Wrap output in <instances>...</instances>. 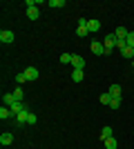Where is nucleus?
<instances>
[{
	"label": "nucleus",
	"mask_w": 134,
	"mask_h": 149,
	"mask_svg": "<svg viewBox=\"0 0 134 149\" xmlns=\"http://www.w3.org/2000/svg\"><path fill=\"white\" fill-rule=\"evenodd\" d=\"M98 100H101L103 105H107V107H109V100H112V96H109V93L105 91V93H101V96H98Z\"/></svg>",
	"instance_id": "nucleus-19"
},
{
	"label": "nucleus",
	"mask_w": 134,
	"mask_h": 149,
	"mask_svg": "<svg viewBox=\"0 0 134 149\" xmlns=\"http://www.w3.org/2000/svg\"><path fill=\"white\" fill-rule=\"evenodd\" d=\"M60 62H63V65L72 62V54H63V56H60Z\"/></svg>",
	"instance_id": "nucleus-27"
},
{
	"label": "nucleus",
	"mask_w": 134,
	"mask_h": 149,
	"mask_svg": "<svg viewBox=\"0 0 134 149\" xmlns=\"http://www.w3.org/2000/svg\"><path fill=\"white\" fill-rule=\"evenodd\" d=\"M11 143H13V134H11V131L0 134V145H2V147H7V145H11Z\"/></svg>",
	"instance_id": "nucleus-4"
},
{
	"label": "nucleus",
	"mask_w": 134,
	"mask_h": 149,
	"mask_svg": "<svg viewBox=\"0 0 134 149\" xmlns=\"http://www.w3.org/2000/svg\"><path fill=\"white\" fill-rule=\"evenodd\" d=\"M87 33H89L87 25H78V27H76V36H81V38H83V36H87Z\"/></svg>",
	"instance_id": "nucleus-16"
},
{
	"label": "nucleus",
	"mask_w": 134,
	"mask_h": 149,
	"mask_svg": "<svg viewBox=\"0 0 134 149\" xmlns=\"http://www.w3.org/2000/svg\"><path fill=\"white\" fill-rule=\"evenodd\" d=\"M92 54H94V56H103V54H107V51H105L103 42H92Z\"/></svg>",
	"instance_id": "nucleus-5"
},
{
	"label": "nucleus",
	"mask_w": 134,
	"mask_h": 149,
	"mask_svg": "<svg viewBox=\"0 0 134 149\" xmlns=\"http://www.w3.org/2000/svg\"><path fill=\"white\" fill-rule=\"evenodd\" d=\"M36 120H38L36 113H29V116H27V125H36Z\"/></svg>",
	"instance_id": "nucleus-25"
},
{
	"label": "nucleus",
	"mask_w": 134,
	"mask_h": 149,
	"mask_svg": "<svg viewBox=\"0 0 134 149\" xmlns=\"http://www.w3.org/2000/svg\"><path fill=\"white\" fill-rule=\"evenodd\" d=\"M114 33H116V38H119V40H123V42H125V40H128V33H130V31L125 29V27H116Z\"/></svg>",
	"instance_id": "nucleus-7"
},
{
	"label": "nucleus",
	"mask_w": 134,
	"mask_h": 149,
	"mask_svg": "<svg viewBox=\"0 0 134 149\" xmlns=\"http://www.w3.org/2000/svg\"><path fill=\"white\" fill-rule=\"evenodd\" d=\"M121 56H123V58H130V60H134V49L125 47V49H121Z\"/></svg>",
	"instance_id": "nucleus-17"
},
{
	"label": "nucleus",
	"mask_w": 134,
	"mask_h": 149,
	"mask_svg": "<svg viewBox=\"0 0 134 149\" xmlns=\"http://www.w3.org/2000/svg\"><path fill=\"white\" fill-rule=\"evenodd\" d=\"M103 143H105V147H107V149H116V138L114 136H112V138H105Z\"/></svg>",
	"instance_id": "nucleus-18"
},
{
	"label": "nucleus",
	"mask_w": 134,
	"mask_h": 149,
	"mask_svg": "<svg viewBox=\"0 0 134 149\" xmlns=\"http://www.w3.org/2000/svg\"><path fill=\"white\" fill-rule=\"evenodd\" d=\"M49 7H56V9H60V7H65V0H49Z\"/></svg>",
	"instance_id": "nucleus-23"
},
{
	"label": "nucleus",
	"mask_w": 134,
	"mask_h": 149,
	"mask_svg": "<svg viewBox=\"0 0 134 149\" xmlns=\"http://www.w3.org/2000/svg\"><path fill=\"white\" fill-rule=\"evenodd\" d=\"M116 42H119L116 33H107V36L103 38V47H105V51H107V54H112V49L116 47Z\"/></svg>",
	"instance_id": "nucleus-1"
},
{
	"label": "nucleus",
	"mask_w": 134,
	"mask_h": 149,
	"mask_svg": "<svg viewBox=\"0 0 134 149\" xmlns=\"http://www.w3.org/2000/svg\"><path fill=\"white\" fill-rule=\"evenodd\" d=\"M11 116H13V113H11V109H9L7 105H2V107H0V118H2V120L11 118Z\"/></svg>",
	"instance_id": "nucleus-11"
},
{
	"label": "nucleus",
	"mask_w": 134,
	"mask_h": 149,
	"mask_svg": "<svg viewBox=\"0 0 134 149\" xmlns=\"http://www.w3.org/2000/svg\"><path fill=\"white\" fill-rule=\"evenodd\" d=\"M13 31H9V29H2L0 31V42H5V45H11L13 42Z\"/></svg>",
	"instance_id": "nucleus-2"
},
{
	"label": "nucleus",
	"mask_w": 134,
	"mask_h": 149,
	"mask_svg": "<svg viewBox=\"0 0 134 149\" xmlns=\"http://www.w3.org/2000/svg\"><path fill=\"white\" fill-rule=\"evenodd\" d=\"M101 138L103 140H105V138H112V127H109V125H105V127L101 129Z\"/></svg>",
	"instance_id": "nucleus-15"
},
{
	"label": "nucleus",
	"mask_w": 134,
	"mask_h": 149,
	"mask_svg": "<svg viewBox=\"0 0 134 149\" xmlns=\"http://www.w3.org/2000/svg\"><path fill=\"white\" fill-rule=\"evenodd\" d=\"M25 76H27V80H36V78H38V69H36V67H27Z\"/></svg>",
	"instance_id": "nucleus-8"
},
{
	"label": "nucleus",
	"mask_w": 134,
	"mask_h": 149,
	"mask_svg": "<svg viewBox=\"0 0 134 149\" xmlns=\"http://www.w3.org/2000/svg\"><path fill=\"white\" fill-rule=\"evenodd\" d=\"M121 107V98H112L109 100V109H119Z\"/></svg>",
	"instance_id": "nucleus-22"
},
{
	"label": "nucleus",
	"mask_w": 134,
	"mask_h": 149,
	"mask_svg": "<svg viewBox=\"0 0 134 149\" xmlns=\"http://www.w3.org/2000/svg\"><path fill=\"white\" fill-rule=\"evenodd\" d=\"M27 116H29V111H27V109H25V111H20V113H16V123H18V125L27 123Z\"/></svg>",
	"instance_id": "nucleus-14"
},
{
	"label": "nucleus",
	"mask_w": 134,
	"mask_h": 149,
	"mask_svg": "<svg viewBox=\"0 0 134 149\" xmlns=\"http://www.w3.org/2000/svg\"><path fill=\"white\" fill-rule=\"evenodd\" d=\"M109 96H112V98H121V93H123V89H121V85H112V87H109Z\"/></svg>",
	"instance_id": "nucleus-9"
},
{
	"label": "nucleus",
	"mask_w": 134,
	"mask_h": 149,
	"mask_svg": "<svg viewBox=\"0 0 134 149\" xmlns=\"http://www.w3.org/2000/svg\"><path fill=\"white\" fill-rule=\"evenodd\" d=\"M125 42H128L130 49H134V31H130V33H128V40H125Z\"/></svg>",
	"instance_id": "nucleus-24"
},
{
	"label": "nucleus",
	"mask_w": 134,
	"mask_h": 149,
	"mask_svg": "<svg viewBox=\"0 0 134 149\" xmlns=\"http://www.w3.org/2000/svg\"><path fill=\"white\" fill-rule=\"evenodd\" d=\"M38 16H40V9H38V7H27V18H29V20H36Z\"/></svg>",
	"instance_id": "nucleus-6"
},
{
	"label": "nucleus",
	"mask_w": 134,
	"mask_h": 149,
	"mask_svg": "<svg viewBox=\"0 0 134 149\" xmlns=\"http://www.w3.org/2000/svg\"><path fill=\"white\" fill-rule=\"evenodd\" d=\"M16 82H18V85H22V82H27V76H25V71L16 76Z\"/></svg>",
	"instance_id": "nucleus-26"
},
{
	"label": "nucleus",
	"mask_w": 134,
	"mask_h": 149,
	"mask_svg": "<svg viewBox=\"0 0 134 149\" xmlns=\"http://www.w3.org/2000/svg\"><path fill=\"white\" fill-rule=\"evenodd\" d=\"M87 29H89V33H96L101 29V22L98 20H87Z\"/></svg>",
	"instance_id": "nucleus-10"
},
{
	"label": "nucleus",
	"mask_w": 134,
	"mask_h": 149,
	"mask_svg": "<svg viewBox=\"0 0 134 149\" xmlns=\"http://www.w3.org/2000/svg\"><path fill=\"white\" fill-rule=\"evenodd\" d=\"M9 109H11V113H20V111H25V105L22 102H13V105H9Z\"/></svg>",
	"instance_id": "nucleus-13"
},
{
	"label": "nucleus",
	"mask_w": 134,
	"mask_h": 149,
	"mask_svg": "<svg viewBox=\"0 0 134 149\" xmlns=\"http://www.w3.org/2000/svg\"><path fill=\"white\" fill-rule=\"evenodd\" d=\"M83 78H85V76H83V69H74V71H72V80H74V82H81Z\"/></svg>",
	"instance_id": "nucleus-12"
},
{
	"label": "nucleus",
	"mask_w": 134,
	"mask_h": 149,
	"mask_svg": "<svg viewBox=\"0 0 134 149\" xmlns=\"http://www.w3.org/2000/svg\"><path fill=\"white\" fill-rule=\"evenodd\" d=\"M2 100H5V105H7V107L16 102V100H13V93H5V96H2Z\"/></svg>",
	"instance_id": "nucleus-21"
},
{
	"label": "nucleus",
	"mask_w": 134,
	"mask_h": 149,
	"mask_svg": "<svg viewBox=\"0 0 134 149\" xmlns=\"http://www.w3.org/2000/svg\"><path fill=\"white\" fill-rule=\"evenodd\" d=\"M22 96H25V93H22V89H16V91H13V100H16V102H22Z\"/></svg>",
	"instance_id": "nucleus-20"
},
{
	"label": "nucleus",
	"mask_w": 134,
	"mask_h": 149,
	"mask_svg": "<svg viewBox=\"0 0 134 149\" xmlns=\"http://www.w3.org/2000/svg\"><path fill=\"white\" fill-rule=\"evenodd\" d=\"M72 65H74V69H85V58L78 54H72Z\"/></svg>",
	"instance_id": "nucleus-3"
}]
</instances>
